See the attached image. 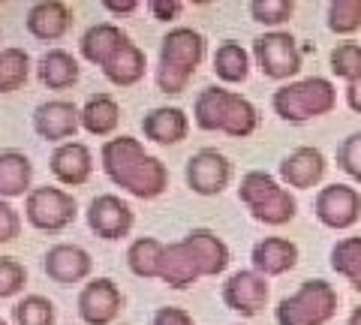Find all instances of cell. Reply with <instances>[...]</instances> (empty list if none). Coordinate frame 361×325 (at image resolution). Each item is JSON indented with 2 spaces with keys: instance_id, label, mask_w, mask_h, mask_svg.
<instances>
[{
  "instance_id": "cell-36",
  "label": "cell",
  "mask_w": 361,
  "mask_h": 325,
  "mask_svg": "<svg viewBox=\"0 0 361 325\" xmlns=\"http://www.w3.org/2000/svg\"><path fill=\"white\" fill-rule=\"evenodd\" d=\"M21 283H25V268H21L16 259L4 256V259H0V295L18 293Z\"/></svg>"
},
{
  "instance_id": "cell-1",
  "label": "cell",
  "mask_w": 361,
  "mask_h": 325,
  "mask_svg": "<svg viewBox=\"0 0 361 325\" xmlns=\"http://www.w3.org/2000/svg\"><path fill=\"white\" fill-rule=\"evenodd\" d=\"M229 265V250L226 244L205 229L190 232L184 241L163 244L160 259H157V277H163L169 286L184 289L199 277L220 274Z\"/></svg>"
},
{
  "instance_id": "cell-27",
  "label": "cell",
  "mask_w": 361,
  "mask_h": 325,
  "mask_svg": "<svg viewBox=\"0 0 361 325\" xmlns=\"http://www.w3.org/2000/svg\"><path fill=\"white\" fill-rule=\"evenodd\" d=\"M331 265L334 271L353 280V286L361 293V238H343L331 250Z\"/></svg>"
},
{
  "instance_id": "cell-26",
  "label": "cell",
  "mask_w": 361,
  "mask_h": 325,
  "mask_svg": "<svg viewBox=\"0 0 361 325\" xmlns=\"http://www.w3.org/2000/svg\"><path fill=\"white\" fill-rule=\"evenodd\" d=\"M39 75H42V82L49 85V87H70L75 78H78V63H75L73 54L54 49V51H49L42 58Z\"/></svg>"
},
{
  "instance_id": "cell-30",
  "label": "cell",
  "mask_w": 361,
  "mask_h": 325,
  "mask_svg": "<svg viewBox=\"0 0 361 325\" xmlns=\"http://www.w3.org/2000/svg\"><path fill=\"white\" fill-rule=\"evenodd\" d=\"M160 250H163V244L157 238H139V241H135L130 247V253H127L133 274L157 277V259H160Z\"/></svg>"
},
{
  "instance_id": "cell-38",
  "label": "cell",
  "mask_w": 361,
  "mask_h": 325,
  "mask_svg": "<svg viewBox=\"0 0 361 325\" xmlns=\"http://www.w3.org/2000/svg\"><path fill=\"white\" fill-rule=\"evenodd\" d=\"M18 232V220H16V211L9 205H0V238L4 241H13Z\"/></svg>"
},
{
  "instance_id": "cell-32",
  "label": "cell",
  "mask_w": 361,
  "mask_h": 325,
  "mask_svg": "<svg viewBox=\"0 0 361 325\" xmlns=\"http://www.w3.org/2000/svg\"><path fill=\"white\" fill-rule=\"evenodd\" d=\"M51 319H54L51 301H45L39 295H30V298L16 305V322L18 325H51Z\"/></svg>"
},
{
  "instance_id": "cell-39",
  "label": "cell",
  "mask_w": 361,
  "mask_h": 325,
  "mask_svg": "<svg viewBox=\"0 0 361 325\" xmlns=\"http://www.w3.org/2000/svg\"><path fill=\"white\" fill-rule=\"evenodd\" d=\"M151 9H154L157 18H172V16H178L180 4H178V0H154Z\"/></svg>"
},
{
  "instance_id": "cell-16",
  "label": "cell",
  "mask_w": 361,
  "mask_h": 325,
  "mask_svg": "<svg viewBox=\"0 0 361 325\" xmlns=\"http://www.w3.org/2000/svg\"><path fill=\"white\" fill-rule=\"evenodd\" d=\"M45 271L49 277H54L58 283H75V280L87 277L90 271V256L82 247H73V244H58L45 256Z\"/></svg>"
},
{
  "instance_id": "cell-6",
  "label": "cell",
  "mask_w": 361,
  "mask_h": 325,
  "mask_svg": "<svg viewBox=\"0 0 361 325\" xmlns=\"http://www.w3.org/2000/svg\"><path fill=\"white\" fill-rule=\"evenodd\" d=\"M337 295L325 280H307L292 298H283L277 307L280 325H322L334 317Z\"/></svg>"
},
{
  "instance_id": "cell-41",
  "label": "cell",
  "mask_w": 361,
  "mask_h": 325,
  "mask_svg": "<svg viewBox=\"0 0 361 325\" xmlns=\"http://www.w3.org/2000/svg\"><path fill=\"white\" fill-rule=\"evenodd\" d=\"M106 6L111 9V13H130V9H135V0H121V4L118 0H109Z\"/></svg>"
},
{
  "instance_id": "cell-28",
  "label": "cell",
  "mask_w": 361,
  "mask_h": 325,
  "mask_svg": "<svg viewBox=\"0 0 361 325\" xmlns=\"http://www.w3.org/2000/svg\"><path fill=\"white\" fill-rule=\"evenodd\" d=\"M27 78V54L21 49H4L0 51V91L9 94Z\"/></svg>"
},
{
  "instance_id": "cell-15",
  "label": "cell",
  "mask_w": 361,
  "mask_h": 325,
  "mask_svg": "<svg viewBox=\"0 0 361 325\" xmlns=\"http://www.w3.org/2000/svg\"><path fill=\"white\" fill-rule=\"evenodd\" d=\"M33 127H37V133L45 139H66V136H73L78 127V111L73 103H63V99L42 103L37 109V115H33Z\"/></svg>"
},
{
  "instance_id": "cell-29",
  "label": "cell",
  "mask_w": 361,
  "mask_h": 325,
  "mask_svg": "<svg viewBox=\"0 0 361 325\" xmlns=\"http://www.w3.org/2000/svg\"><path fill=\"white\" fill-rule=\"evenodd\" d=\"M214 70L223 82H241L247 75V54L241 46H235V42H226V46L217 49L214 54Z\"/></svg>"
},
{
  "instance_id": "cell-24",
  "label": "cell",
  "mask_w": 361,
  "mask_h": 325,
  "mask_svg": "<svg viewBox=\"0 0 361 325\" xmlns=\"http://www.w3.org/2000/svg\"><path fill=\"white\" fill-rule=\"evenodd\" d=\"M30 184V160L25 154L4 151L0 154V193L21 196Z\"/></svg>"
},
{
  "instance_id": "cell-22",
  "label": "cell",
  "mask_w": 361,
  "mask_h": 325,
  "mask_svg": "<svg viewBox=\"0 0 361 325\" xmlns=\"http://www.w3.org/2000/svg\"><path fill=\"white\" fill-rule=\"evenodd\" d=\"M142 124H145L148 139L160 142V145H175L187 136V118L180 109H154Z\"/></svg>"
},
{
  "instance_id": "cell-20",
  "label": "cell",
  "mask_w": 361,
  "mask_h": 325,
  "mask_svg": "<svg viewBox=\"0 0 361 325\" xmlns=\"http://www.w3.org/2000/svg\"><path fill=\"white\" fill-rule=\"evenodd\" d=\"M298 259V247L283 238H265L253 247V265L265 274H283Z\"/></svg>"
},
{
  "instance_id": "cell-10",
  "label": "cell",
  "mask_w": 361,
  "mask_h": 325,
  "mask_svg": "<svg viewBox=\"0 0 361 325\" xmlns=\"http://www.w3.org/2000/svg\"><path fill=\"white\" fill-rule=\"evenodd\" d=\"M316 214L325 226L331 229H346L353 226L361 214V199L353 187H343V184H331L325 187L319 196H316Z\"/></svg>"
},
{
  "instance_id": "cell-34",
  "label": "cell",
  "mask_w": 361,
  "mask_h": 325,
  "mask_svg": "<svg viewBox=\"0 0 361 325\" xmlns=\"http://www.w3.org/2000/svg\"><path fill=\"white\" fill-rule=\"evenodd\" d=\"M292 6L289 0H253L250 4V13L256 21H265V25H280L292 16Z\"/></svg>"
},
{
  "instance_id": "cell-2",
  "label": "cell",
  "mask_w": 361,
  "mask_h": 325,
  "mask_svg": "<svg viewBox=\"0 0 361 325\" xmlns=\"http://www.w3.org/2000/svg\"><path fill=\"white\" fill-rule=\"evenodd\" d=\"M103 166L111 181L127 187L139 199H154L166 190V166L157 157L145 154L142 145L130 136L103 145Z\"/></svg>"
},
{
  "instance_id": "cell-5",
  "label": "cell",
  "mask_w": 361,
  "mask_h": 325,
  "mask_svg": "<svg viewBox=\"0 0 361 325\" xmlns=\"http://www.w3.org/2000/svg\"><path fill=\"white\" fill-rule=\"evenodd\" d=\"M241 199L244 205L253 211L256 220L280 226L295 217V199H292L283 187H277V181L265 172H250L241 181Z\"/></svg>"
},
{
  "instance_id": "cell-4",
  "label": "cell",
  "mask_w": 361,
  "mask_h": 325,
  "mask_svg": "<svg viewBox=\"0 0 361 325\" xmlns=\"http://www.w3.org/2000/svg\"><path fill=\"white\" fill-rule=\"evenodd\" d=\"M205 51V42L196 30L178 27L163 39L160 51V70H157V85L163 94H180L190 82V75L196 73V66Z\"/></svg>"
},
{
  "instance_id": "cell-35",
  "label": "cell",
  "mask_w": 361,
  "mask_h": 325,
  "mask_svg": "<svg viewBox=\"0 0 361 325\" xmlns=\"http://www.w3.org/2000/svg\"><path fill=\"white\" fill-rule=\"evenodd\" d=\"M337 160H341V166L355 178V181H361V133L349 136L341 145V151H337Z\"/></svg>"
},
{
  "instance_id": "cell-42",
  "label": "cell",
  "mask_w": 361,
  "mask_h": 325,
  "mask_svg": "<svg viewBox=\"0 0 361 325\" xmlns=\"http://www.w3.org/2000/svg\"><path fill=\"white\" fill-rule=\"evenodd\" d=\"M349 325H361V307L353 310V317H349Z\"/></svg>"
},
{
  "instance_id": "cell-12",
  "label": "cell",
  "mask_w": 361,
  "mask_h": 325,
  "mask_svg": "<svg viewBox=\"0 0 361 325\" xmlns=\"http://www.w3.org/2000/svg\"><path fill=\"white\" fill-rule=\"evenodd\" d=\"M121 310V293L111 280H94L78 298V313L90 325H109Z\"/></svg>"
},
{
  "instance_id": "cell-33",
  "label": "cell",
  "mask_w": 361,
  "mask_h": 325,
  "mask_svg": "<svg viewBox=\"0 0 361 325\" xmlns=\"http://www.w3.org/2000/svg\"><path fill=\"white\" fill-rule=\"evenodd\" d=\"M331 70L337 75L349 78V82L361 78V46H355V42H343L341 49H334L331 51Z\"/></svg>"
},
{
  "instance_id": "cell-7",
  "label": "cell",
  "mask_w": 361,
  "mask_h": 325,
  "mask_svg": "<svg viewBox=\"0 0 361 325\" xmlns=\"http://www.w3.org/2000/svg\"><path fill=\"white\" fill-rule=\"evenodd\" d=\"M331 106H334V87L325 78H304V82L280 87L274 94V109L283 121H307L331 111Z\"/></svg>"
},
{
  "instance_id": "cell-14",
  "label": "cell",
  "mask_w": 361,
  "mask_h": 325,
  "mask_svg": "<svg viewBox=\"0 0 361 325\" xmlns=\"http://www.w3.org/2000/svg\"><path fill=\"white\" fill-rule=\"evenodd\" d=\"M223 298H226V305L238 313H259V307H265V301H268V283L256 271H238L229 277V283L223 289Z\"/></svg>"
},
{
  "instance_id": "cell-19",
  "label": "cell",
  "mask_w": 361,
  "mask_h": 325,
  "mask_svg": "<svg viewBox=\"0 0 361 325\" xmlns=\"http://www.w3.org/2000/svg\"><path fill=\"white\" fill-rule=\"evenodd\" d=\"M51 172L58 175L63 184H85L90 175V151L78 142L61 145L51 157Z\"/></svg>"
},
{
  "instance_id": "cell-17",
  "label": "cell",
  "mask_w": 361,
  "mask_h": 325,
  "mask_svg": "<svg viewBox=\"0 0 361 325\" xmlns=\"http://www.w3.org/2000/svg\"><path fill=\"white\" fill-rule=\"evenodd\" d=\"M70 27V13L61 0H42L27 13V30L37 39H58Z\"/></svg>"
},
{
  "instance_id": "cell-11",
  "label": "cell",
  "mask_w": 361,
  "mask_h": 325,
  "mask_svg": "<svg viewBox=\"0 0 361 325\" xmlns=\"http://www.w3.org/2000/svg\"><path fill=\"white\" fill-rule=\"evenodd\" d=\"M229 181V163L217 151H199L196 157H190L187 163V184L202 196L220 193Z\"/></svg>"
},
{
  "instance_id": "cell-3",
  "label": "cell",
  "mask_w": 361,
  "mask_h": 325,
  "mask_svg": "<svg viewBox=\"0 0 361 325\" xmlns=\"http://www.w3.org/2000/svg\"><path fill=\"white\" fill-rule=\"evenodd\" d=\"M196 121L202 130H223L229 136H250L256 130V109L244 97L223 91V87H205L196 99Z\"/></svg>"
},
{
  "instance_id": "cell-13",
  "label": "cell",
  "mask_w": 361,
  "mask_h": 325,
  "mask_svg": "<svg viewBox=\"0 0 361 325\" xmlns=\"http://www.w3.org/2000/svg\"><path fill=\"white\" fill-rule=\"evenodd\" d=\"M87 223H90V229L97 235H103V238H121V235H127L133 226V211L123 205L118 196H97L90 202Z\"/></svg>"
},
{
  "instance_id": "cell-31",
  "label": "cell",
  "mask_w": 361,
  "mask_h": 325,
  "mask_svg": "<svg viewBox=\"0 0 361 325\" xmlns=\"http://www.w3.org/2000/svg\"><path fill=\"white\" fill-rule=\"evenodd\" d=\"M329 25L337 33H353L361 27V0H337L329 6Z\"/></svg>"
},
{
  "instance_id": "cell-40",
  "label": "cell",
  "mask_w": 361,
  "mask_h": 325,
  "mask_svg": "<svg viewBox=\"0 0 361 325\" xmlns=\"http://www.w3.org/2000/svg\"><path fill=\"white\" fill-rule=\"evenodd\" d=\"M346 99H349V106H353L355 111H361V78H355V82H349Z\"/></svg>"
},
{
  "instance_id": "cell-23",
  "label": "cell",
  "mask_w": 361,
  "mask_h": 325,
  "mask_svg": "<svg viewBox=\"0 0 361 325\" xmlns=\"http://www.w3.org/2000/svg\"><path fill=\"white\" fill-rule=\"evenodd\" d=\"M103 70H106V75H109L115 85H123V87L135 85V82H139V78L145 75V54L127 39L115 54H111V61L103 66Z\"/></svg>"
},
{
  "instance_id": "cell-37",
  "label": "cell",
  "mask_w": 361,
  "mask_h": 325,
  "mask_svg": "<svg viewBox=\"0 0 361 325\" xmlns=\"http://www.w3.org/2000/svg\"><path fill=\"white\" fill-rule=\"evenodd\" d=\"M154 325H193V319H190V313L180 310V307H163V310H157Z\"/></svg>"
},
{
  "instance_id": "cell-25",
  "label": "cell",
  "mask_w": 361,
  "mask_h": 325,
  "mask_svg": "<svg viewBox=\"0 0 361 325\" xmlns=\"http://www.w3.org/2000/svg\"><path fill=\"white\" fill-rule=\"evenodd\" d=\"M82 124L87 133H94V136H109V133L118 127V103L106 94L90 97L82 111Z\"/></svg>"
},
{
  "instance_id": "cell-8",
  "label": "cell",
  "mask_w": 361,
  "mask_h": 325,
  "mask_svg": "<svg viewBox=\"0 0 361 325\" xmlns=\"http://www.w3.org/2000/svg\"><path fill=\"white\" fill-rule=\"evenodd\" d=\"M27 217L37 229H49V232L63 229L66 223L75 220V202L63 190L39 187L27 196Z\"/></svg>"
},
{
  "instance_id": "cell-9",
  "label": "cell",
  "mask_w": 361,
  "mask_h": 325,
  "mask_svg": "<svg viewBox=\"0 0 361 325\" xmlns=\"http://www.w3.org/2000/svg\"><path fill=\"white\" fill-rule=\"evenodd\" d=\"M253 51L262 73L271 78H289L301 70V54L289 33H265L256 39Z\"/></svg>"
},
{
  "instance_id": "cell-18",
  "label": "cell",
  "mask_w": 361,
  "mask_h": 325,
  "mask_svg": "<svg viewBox=\"0 0 361 325\" xmlns=\"http://www.w3.org/2000/svg\"><path fill=\"white\" fill-rule=\"evenodd\" d=\"M322 172H325V160L316 148H298L280 166V175H283L292 187H313L322 178Z\"/></svg>"
},
{
  "instance_id": "cell-21",
  "label": "cell",
  "mask_w": 361,
  "mask_h": 325,
  "mask_svg": "<svg viewBox=\"0 0 361 325\" xmlns=\"http://www.w3.org/2000/svg\"><path fill=\"white\" fill-rule=\"evenodd\" d=\"M123 42H127V37L115 27V25H97V27H90L85 33V39H82V51H85V58L90 63H97V66H106L111 61V54H115Z\"/></svg>"
}]
</instances>
